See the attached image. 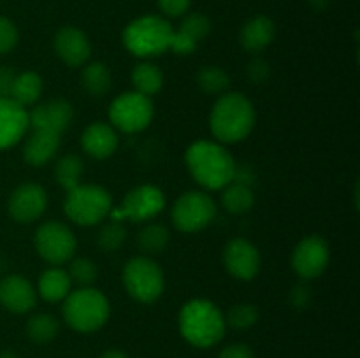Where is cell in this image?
<instances>
[{
  "mask_svg": "<svg viewBox=\"0 0 360 358\" xmlns=\"http://www.w3.org/2000/svg\"><path fill=\"white\" fill-rule=\"evenodd\" d=\"M35 298H37L35 288L27 277L11 274L0 281V304L7 311L14 314L28 312L35 305Z\"/></svg>",
  "mask_w": 360,
  "mask_h": 358,
  "instance_id": "obj_17",
  "label": "cell"
},
{
  "mask_svg": "<svg viewBox=\"0 0 360 358\" xmlns=\"http://www.w3.org/2000/svg\"><path fill=\"white\" fill-rule=\"evenodd\" d=\"M179 332L186 343L206 350L220 343L225 336V316L217 304L206 298H193L179 311Z\"/></svg>",
  "mask_w": 360,
  "mask_h": 358,
  "instance_id": "obj_3",
  "label": "cell"
},
{
  "mask_svg": "<svg viewBox=\"0 0 360 358\" xmlns=\"http://www.w3.org/2000/svg\"><path fill=\"white\" fill-rule=\"evenodd\" d=\"M58 330V319L48 312H37V314L30 316L27 321V336L35 344L51 343Z\"/></svg>",
  "mask_w": 360,
  "mask_h": 358,
  "instance_id": "obj_29",
  "label": "cell"
},
{
  "mask_svg": "<svg viewBox=\"0 0 360 358\" xmlns=\"http://www.w3.org/2000/svg\"><path fill=\"white\" fill-rule=\"evenodd\" d=\"M81 83L91 97H104L111 90V72L102 62L84 63Z\"/></svg>",
  "mask_w": 360,
  "mask_h": 358,
  "instance_id": "obj_26",
  "label": "cell"
},
{
  "mask_svg": "<svg viewBox=\"0 0 360 358\" xmlns=\"http://www.w3.org/2000/svg\"><path fill=\"white\" fill-rule=\"evenodd\" d=\"M292 302H294L295 307H306L309 304V298H311V291L306 284H297V286L292 290L290 293Z\"/></svg>",
  "mask_w": 360,
  "mask_h": 358,
  "instance_id": "obj_40",
  "label": "cell"
},
{
  "mask_svg": "<svg viewBox=\"0 0 360 358\" xmlns=\"http://www.w3.org/2000/svg\"><path fill=\"white\" fill-rule=\"evenodd\" d=\"M70 277L67 270L60 267H51L42 272L39 279V295L48 302H60L70 293Z\"/></svg>",
  "mask_w": 360,
  "mask_h": 358,
  "instance_id": "obj_23",
  "label": "cell"
},
{
  "mask_svg": "<svg viewBox=\"0 0 360 358\" xmlns=\"http://www.w3.org/2000/svg\"><path fill=\"white\" fill-rule=\"evenodd\" d=\"M48 206V195L41 185L35 183H25L18 186L9 197L7 209L18 223H32L39 220Z\"/></svg>",
  "mask_w": 360,
  "mask_h": 358,
  "instance_id": "obj_13",
  "label": "cell"
},
{
  "mask_svg": "<svg viewBox=\"0 0 360 358\" xmlns=\"http://www.w3.org/2000/svg\"><path fill=\"white\" fill-rule=\"evenodd\" d=\"M225 269L241 281H252L260 270V253L246 239H232L224 248Z\"/></svg>",
  "mask_w": 360,
  "mask_h": 358,
  "instance_id": "obj_14",
  "label": "cell"
},
{
  "mask_svg": "<svg viewBox=\"0 0 360 358\" xmlns=\"http://www.w3.org/2000/svg\"><path fill=\"white\" fill-rule=\"evenodd\" d=\"M330 260V249L326 239L309 235L295 246L292 253V267L302 279H315L327 269Z\"/></svg>",
  "mask_w": 360,
  "mask_h": 358,
  "instance_id": "obj_12",
  "label": "cell"
},
{
  "mask_svg": "<svg viewBox=\"0 0 360 358\" xmlns=\"http://www.w3.org/2000/svg\"><path fill=\"white\" fill-rule=\"evenodd\" d=\"M176 30L162 16H141L130 21L123 30V44L132 55L139 58L158 56L172 51Z\"/></svg>",
  "mask_w": 360,
  "mask_h": 358,
  "instance_id": "obj_4",
  "label": "cell"
},
{
  "mask_svg": "<svg viewBox=\"0 0 360 358\" xmlns=\"http://www.w3.org/2000/svg\"><path fill=\"white\" fill-rule=\"evenodd\" d=\"M217 216V204L206 192H186L174 202L172 223L181 232H199Z\"/></svg>",
  "mask_w": 360,
  "mask_h": 358,
  "instance_id": "obj_9",
  "label": "cell"
},
{
  "mask_svg": "<svg viewBox=\"0 0 360 358\" xmlns=\"http://www.w3.org/2000/svg\"><path fill=\"white\" fill-rule=\"evenodd\" d=\"M60 147V133L49 130H32L25 140L23 158L32 167H42L56 154Z\"/></svg>",
  "mask_w": 360,
  "mask_h": 358,
  "instance_id": "obj_21",
  "label": "cell"
},
{
  "mask_svg": "<svg viewBox=\"0 0 360 358\" xmlns=\"http://www.w3.org/2000/svg\"><path fill=\"white\" fill-rule=\"evenodd\" d=\"M274 34H276L274 21L269 16L260 14L243 25L241 32H239V42L245 51L260 53L273 42Z\"/></svg>",
  "mask_w": 360,
  "mask_h": 358,
  "instance_id": "obj_22",
  "label": "cell"
},
{
  "mask_svg": "<svg viewBox=\"0 0 360 358\" xmlns=\"http://www.w3.org/2000/svg\"><path fill=\"white\" fill-rule=\"evenodd\" d=\"M171 235H169L167 227L160 223H150L137 234V246L144 256L157 255L167 248Z\"/></svg>",
  "mask_w": 360,
  "mask_h": 358,
  "instance_id": "obj_28",
  "label": "cell"
},
{
  "mask_svg": "<svg viewBox=\"0 0 360 358\" xmlns=\"http://www.w3.org/2000/svg\"><path fill=\"white\" fill-rule=\"evenodd\" d=\"M72 118V105L63 98H53L44 104H39L28 112V128L62 133L69 128Z\"/></svg>",
  "mask_w": 360,
  "mask_h": 358,
  "instance_id": "obj_15",
  "label": "cell"
},
{
  "mask_svg": "<svg viewBox=\"0 0 360 358\" xmlns=\"http://www.w3.org/2000/svg\"><path fill=\"white\" fill-rule=\"evenodd\" d=\"M309 4H311L313 9L322 11V9H326L327 4H329V0H309Z\"/></svg>",
  "mask_w": 360,
  "mask_h": 358,
  "instance_id": "obj_42",
  "label": "cell"
},
{
  "mask_svg": "<svg viewBox=\"0 0 360 358\" xmlns=\"http://www.w3.org/2000/svg\"><path fill=\"white\" fill-rule=\"evenodd\" d=\"M125 239H127V228L123 227L122 221H115V220L105 223L97 235L98 248H101L102 251H116V249L125 242Z\"/></svg>",
  "mask_w": 360,
  "mask_h": 358,
  "instance_id": "obj_34",
  "label": "cell"
},
{
  "mask_svg": "<svg viewBox=\"0 0 360 358\" xmlns=\"http://www.w3.org/2000/svg\"><path fill=\"white\" fill-rule=\"evenodd\" d=\"M101 358H129V357L118 350H109V351H105V353H102Z\"/></svg>",
  "mask_w": 360,
  "mask_h": 358,
  "instance_id": "obj_41",
  "label": "cell"
},
{
  "mask_svg": "<svg viewBox=\"0 0 360 358\" xmlns=\"http://www.w3.org/2000/svg\"><path fill=\"white\" fill-rule=\"evenodd\" d=\"M246 76H248V79L255 84L266 83L271 76L269 63L264 58L250 60L248 65H246Z\"/></svg>",
  "mask_w": 360,
  "mask_h": 358,
  "instance_id": "obj_36",
  "label": "cell"
},
{
  "mask_svg": "<svg viewBox=\"0 0 360 358\" xmlns=\"http://www.w3.org/2000/svg\"><path fill=\"white\" fill-rule=\"evenodd\" d=\"M14 79H16V72L11 67L0 65V98H11Z\"/></svg>",
  "mask_w": 360,
  "mask_h": 358,
  "instance_id": "obj_38",
  "label": "cell"
},
{
  "mask_svg": "<svg viewBox=\"0 0 360 358\" xmlns=\"http://www.w3.org/2000/svg\"><path fill=\"white\" fill-rule=\"evenodd\" d=\"M255 204V195L252 188L239 183H229L221 193V206L231 214H245Z\"/></svg>",
  "mask_w": 360,
  "mask_h": 358,
  "instance_id": "obj_27",
  "label": "cell"
},
{
  "mask_svg": "<svg viewBox=\"0 0 360 358\" xmlns=\"http://www.w3.org/2000/svg\"><path fill=\"white\" fill-rule=\"evenodd\" d=\"M112 199L105 188L98 185H77L67 192L63 211L70 221L81 227L97 225L111 213Z\"/></svg>",
  "mask_w": 360,
  "mask_h": 358,
  "instance_id": "obj_6",
  "label": "cell"
},
{
  "mask_svg": "<svg viewBox=\"0 0 360 358\" xmlns=\"http://www.w3.org/2000/svg\"><path fill=\"white\" fill-rule=\"evenodd\" d=\"M218 358H255L253 350L248 344H231L225 350H221V353L218 354Z\"/></svg>",
  "mask_w": 360,
  "mask_h": 358,
  "instance_id": "obj_39",
  "label": "cell"
},
{
  "mask_svg": "<svg viewBox=\"0 0 360 358\" xmlns=\"http://www.w3.org/2000/svg\"><path fill=\"white\" fill-rule=\"evenodd\" d=\"M81 146L86 154L97 160L109 158L118 147V135L115 128L104 121L91 123L84 128L83 137H81Z\"/></svg>",
  "mask_w": 360,
  "mask_h": 358,
  "instance_id": "obj_20",
  "label": "cell"
},
{
  "mask_svg": "<svg viewBox=\"0 0 360 358\" xmlns=\"http://www.w3.org/2000/svg\"><path fill=\"white\" fill-rule=\"evenodd\" d=\"M186 167L192 178L206 190H221L232 183L236 161L220 142L197 140L186 150Z\"/></svg>",
  "mask_w": 360,
  "mask_h": 358,
  "instance_id": "obj_1",
  "label": "cell"
},
{
  "mask_svg": "<svg viewBox=\"0 0 360 358\" xmlns=\"http://www.w3.org/2000/svg\"><path fill=\"white\" fill-rule=\"evenodd\" d=\"M130 79H132L134 88H136L134 91L146 95L150 98L151 95L158 93L162 86H164V74H162V70L155 63L150 62H143L134 67Z\"/></svg>",
  "mask_w": 360,
  "mask_h": 358,
  "instance_id": "obj_24",
  "label": "cell"
},
{
  "mask_svg": "<svg viewBox=\"0 0 360 358\" xmlns=\"http://www.w3.org/2000/svg\"><path fill=\"white\" fill-rule=\"evenodd\" d=\"M55 51L58 58L69 67H83L90 60L91 44L86 34L76 27H63L56 32Z\"/></svg>",
  "mask_w": 360,
  "mask_h": 358,
  "instance_id": "obj_16",
  "label": "cell"
},
{
  "mask_svg": "<svg viewBox=\"0 0 360 358\" xmlns=\"http://www.w3.org/2000/svg\"><path fill=\"white\" fill-rule=\"evenodd\" d=\"M83 171V160H81L77 154H65V157L60 158L55 165L56 183H58L63 190L70 192V190L76 188L77 185H81Z\"/></svg>",
  "mask_w": 360,
  "mask_h": 358,
  "instance_id": "obj_30",
  "label": "cell"
},
{
  "mask_svg": "<svg viewBox=\"0 0 360 358\" xmlns=\"http://www.w3.org/2000/svg\"><path fill=\"white\" fill-rule=\"evenodd\" d=\"M211 32V21L204 14L192 13L183 18L181 25L176 30L172 51L178 55H190L197 49L199 42L206 39Z\"/></svg>",
  "mask_w": 360,
  "mask_h": 358,
  "instance_id": "obj_19",
  "label": "cell"
},
{
  "mask_svg": "<svg viewBox=\"0 0 360 358\" xmlns=\"http://www.w3.org/2000/svg\"><path fill=\"white\" fill-rule=\"evenodd\" d=\"M63 318L72 330L90 333L104 326L111 305L108 297L95 288H77L63 298Z\"/></svg>",
  "mask_w": 360,
  "mask_h": 358,
  "instance_id": "obj_5",
  "label": "cell"
},
{
  "mask_svg": "<svg viewBox=\"0 0 360 358\" xmlns=\"http://www.w3.org/2000/svg\"><path fill=\"white\" fill-rule=\"evenodd\" d=\"M0 358H20L13 350H4L0 351Z\"/></svg>",
  "mask_w": 360,
  "mask_h": 358,
  "instance_id": "obj_43",
  "label": "cell"
},
{
  "mask_svg": "<svg viewBox=\"0 0 360 358\" xmlns=\"http://www.w3.org/2000/svg\"><path fill=\"white\" fill-rule=\"evenodd\" d=\"M18 44V28L9 18L0 16V55L13 51Z\"/></svg>",
  "mask_w": 360,
  "mask_h": 358,
  "instance_id": "obj_35",
  "label": "cell"
},
{
  "mask_svg": "<svg viewBox=\"0 0 360 358\" xmlns=\"http://www.w3.org/2000/svg\"><path fill=\"white\" fill-rule=\"evenodd\" d=\"M165 207V197L160 188L153 185H141L132 188L120 207H112L109 216L115 221L130 218L134 221H146L160 214Z\"/></svg>",
  "mask_w": 360,
  "mask_h": 358,
  "instance_id": "obj_11",
  "label": "cell"
},
{
  "mask_svg": "<svg viewBox=\"0 0 360 358\" xmlns=\"http://www.w3.org/2000/svg\"><path fill=\"white\" fill-rule=\"evenodd\" d=\"M210 126L213 135L224 144L241 142L255 126L253 104L239 91H231L218 97L211 109Z\"/></svg>",
  "mask_w": 360,
  "mask_h": 358,
  "instance_id": "obj_2",
  "label": "cell"
},
{
  "mask_svg": "<svg viewBox=\"0 0 360 358\" xmlns=\"http://www.w3.org/2000/svg\"><path fill=\"white\" fill-rule=\"evenodd\" d=\"M34 244L42 260L51 265L69 262L76 253V237L67 225L60 221H46L37 228Z\"/></svg>",
  "mask_w": 360,
  "mask_h": 358,
  "instance_id": "obj_10",
  "label": "cell"
},
{
  "mask_svg": "<svg viewBox=\"0 0 360 358\" xmlns=\"http://www.w3.org/2000/svg\"><path fill=\"white\" fill-rule=\"evenodd\" d=\"M259 321V309L253 304H238L229 309L225 316V325L232 326L236 330L252 329Z\"/></svg>",
  "mask_w": 360,
  "mask_h": 358,
  "instance_id": "obj_33",
  "label": "cell"
},
{
  "mask_svg": "<svg viewBox=\"0 0 360 358\" xmlns=\"http://www.w3.org/2000/svg\"><path fill=\"white\" fill-rule=\"evenodd\" d=\"M197 84H199L204 93L224 95L227 93L229 86H231V79H229V74L224 69L207 65L197 72Z\"/></svg>",
  "mask_w": 360,
  "mask_h": 358,
  "instance_id": "obj_31",
  "label": "cell"
},
{
  "mask_svg": "<svg viewBox=\"0 0 360 358\" xmlns=\"http://www.w3.org/2000/svg\"><path fill=\"white\" fill-rule=\"evenodd\" d=\"M42 93V79L37 72H28L16 74V79H14L13 91H11V98H13L16 104H20L21 107H27V105H34L39 100Z\"/></svg>",
  "mask_w": 360,
  "mask_h": 358,
  "instance_id": "obj_25",
  "label": "cell"
},
{
  "mask_svg": "<svg viewBox=\"0 0 360 358\" xmlns=\"http://www.w3.org/2000/svg\"><path fill=\"white\" fill-rule=\"evenodd\" d=\"M162 13L169 18H178L188 11L190 0H157Z\"/></svg>",
  "mask_w": 360,
  "mask_h": 358,
  "instance_id": "obj_37",
  "label": "cell"
},
{
  "mask_svg": "<svg viewBox=\"0 0 360 358\" xmlns=\"http://www.w3.org/2000/svg\"><path fill=\"white\" fill-rule=\"evenodd\" d=\"M123 284L132 298L143 304H151L164 293V272L150 256H136L123 269Z\"/></svg>",
  "mask_w": 360,
  "mask_h": 358,
  "instance_id": "obj_7",
  "label": "cell"
},
{
  "mask_svg": "<svg viewBox=\"0 0 360 358\" xmlns=\"http://www.w3.org/2000/svg\"><path fill=\"white\" fill-rule=\"evenodd\" d=\"M155 114L153 102L146 95L127 91L112 100L109 119L112 126L125 133H136L146 128Z\"/></svg>",
  "mask_w": 360,
  "mask_h": 358,
  "instance_id": "obj_8",
  "label": "cell"
},
{
  "mask_svg": "<svg viewBox=\"0 0 360 358\" xmlns=\"http://www.w3.org/2000/svg\"><path fill=\"white\" fill-rule=\"evenodd\" d=\"M69 262L70 263H69V270H67V274H69L70 277V283L77 284V286L81 288H86L95 283L98 270H97V265H95L90 258L79 256V258H70Z\"/></svg>",
  "mask_w": 360,
  "mask_h": 358,
  "instance_id": "obj_32",
  "label": "cell"
},
{
  "mask_svg": "<svg viewBox=\"0 0 360 358\" xmlns=\"http://www.w3.org/2000/svg\"><path fill=\"white\" fill-rule=\"evenodd\" d=\"M28 130V112L13 98H0V150L20 142Z\"/></svg>",
  "mask_w": 360,
  "mask_h": 358,
  "instance_id": "obj_18",
  "label": "cell"
}]
</instances>
